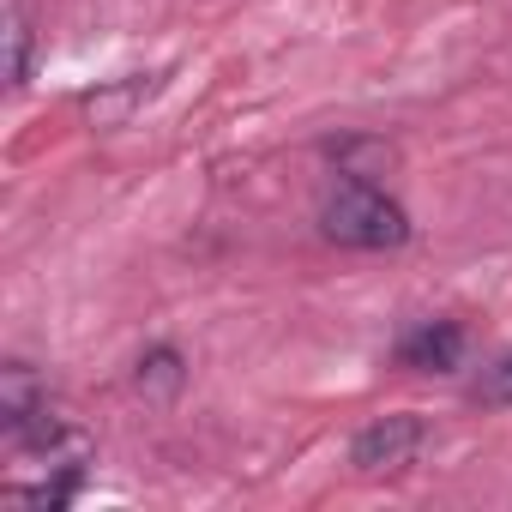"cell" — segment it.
Wrapping results in <instances>:
<instances>
[{
	"label": "cell",
	"instance_id": "8992f818",
	"mask_svg": "<svg viewBox=\"0 0 512 512\" xmlns=\"http://www.w3.org/2000/svg\"><path fill=\"white\" fill-rule=\"evenodd\" d=\"M476 398H482V404H512V356H500V362L476 380Z\"/></svg>",
	"mask_w": 512,
	"mask_h": 512
},
{
	"label": "cell",
	"instance_id": "3957f363",
	"mask_svg": "<svg viewBox=\"0 0 512 512\" xmlns=\"http://www.w3.org/2000/svg\"><path fill=\"white\" fill-rule=\"evenodd\" d=\"M458 356H464V326H452V320H428V326L404 332V344H398V362L416 374H446V368H458Z\"/></svg>",
	"mask_w": 512,
	"mask_h": 512
},
{
	"label": "cell",
	"instance_id": "7a4b0ae2",
	"mask_svg": "<svg viewBox=\"0 0 512 512\" xmlns=\"http://www.w3.org/2000/svg\"><path fill=\"white\" fill-rule=\"evenodd\" d=\"M422 440H428L422 416H380L374 428H362V434H356V446H350V464H356L362 476H386V470H404V464H416Z\"/></svg>",
	"mask_w": 512,
	"mask_h": 512
},
{
	"label": "cell",
	"instance_id": "277c9868",
	"mask_svg": "<svg viewBox=\"0 0 512 512\" xmlns=\"http://www.w3.org/2000/svg\"><path fill=\"white\" fill-rule=\"evenodd\" d=\"M7 85L19 91L25 79H31V19H25V7H19V0H13V7H7Z\"/></svg>",
	"mask_w": 512,
	"mask_h": 512
},
{
	"label": "cell",
	"instance_id": "5b68a950",
	"mask_svg": "<svg viewBox=\"0 0 512 512\" xmlns=\"http://www.w3.org/2000/svg\"><path fill=\"white\" fill-rule=\"evenodd\" d=\"M175 386H181V356L163 344V350H151V356L139 362V392H145V398H169Z\"/></svg>",
	"mask_w": 512,
	"mask_h": 512
},
{
	"label": "cell",
	"instance_id": "6da1fadb",
	"mask_svg": "<svg viewBox=\"0 0 512 512\" xmlns=\"http://www.w3.org/2000/svg\"><path fill=\"white\" fill-rule=\"evenodd\" d=\"M320 229L326 241L338 247H362V253H386V247H404L410 241V217L398 199H386L374 181H344L326 211H320Z\"/></svg>",
	"mask_w": 512,
	"mask_h": 512
}]
</instances>
